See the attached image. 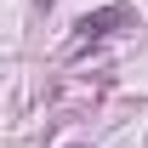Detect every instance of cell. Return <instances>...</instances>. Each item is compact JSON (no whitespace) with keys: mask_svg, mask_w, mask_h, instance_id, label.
<instances>
[{"mask_svg":"<svg viewBox=\"0 0 148 148\" xmlns=\"http://www.w3.org/2000/svg\"><path fill=\"white\" fill-rule=\"evenodd\" d=\"M40 6H51V0H40Z\"/></svg>","mask_w":148,"mask_h":148,"instance_id":"7a4b0ae2","label":"cell"},{"mask_svg":"<svg viewBox=\"0 0 148 148\" xmlns=\"http://www.w3.org/2000/svg\"><path fill=\"white\" fill-rule=\"evenodd\" d=\"M125 23V6H103V12H86V17L74 23L80 34H74V46H91V40H103V34H114Z\"/></svg>","mask_w":148,"mask_h":148,"instance_id":"6da1fadb","label":"cell"}]
</instances>
